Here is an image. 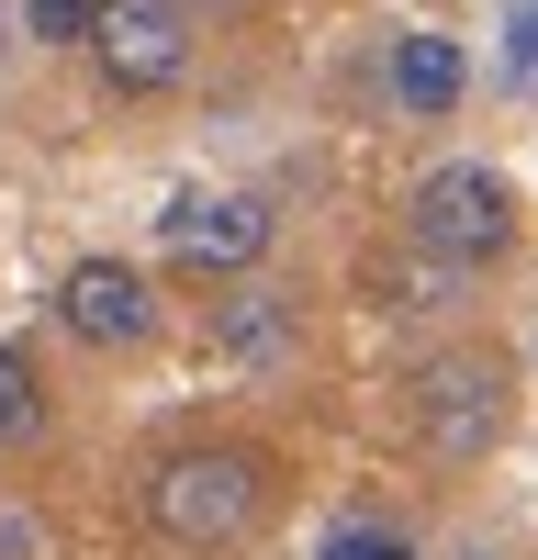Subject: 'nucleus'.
I'll return each instance as SVG.
<instances>
[{
    "label": "nucleus",
    "instance_id": "nucleus-13",
    "mask_svg": "<svg viewBox=\"0 0 538 560\" xmlns=\"http://www.w3.org/2000/svg\"><path fill=\"white\" fill-rule=\"evenodd\" d=\"M0 560H34V527H12V516H0Z\"/></svg>",
    "mask_w": 538,
    "mask_h": 560
},
{
    "label": "nucleus",
    "instance_id": "nucleus-2",
    "mask_svg": "<svg viewBox=\"0 0 538 560\" xmlns=\"http://www.w3.org/2000/svg\"><path fill=\"white\" fill-rule=\"evenodd\" d=\"M516 427V370L493 359V348H448L416 370V438L437 471H471V459H493Z\"/></svg>",
    "mask_w": 538,
    "mask_h": 560
},
{
    "label": "nucleus",
    "instance_id": "nucleus-10",
    "mask_svg": "<svg viewBox=\"0 0 538 560\" xmlns=\"http://www.w3.org/2000/svg\"><path fill=\"white\" fill-rule=\"evenodd\" d=\"M314 560H416V538L382 527V516H348V527H326V549H314Z\"/></svg>",
    "mask_w": 538,
    "mask_h": 560
},
{
    "label": "nucleus",
    "instance_id": "nucleus-7",
    "mask_svg": "<svg viewBox=\"0 0 538 560\" xmlns=\"http://www.w3.org/2000/svg\"><path fill=\"white\" fill-rule=\"evenodd\" d=\"M460 90H471V57H460L448 34H404V45H393V102H404V113H448Z\"/></svg>",
    "mask_w": 538,
    "mask_h": 560
},
{
    "label": "nucleus",
    "instance_id": "nucleus-11",
    "mask_svg": "<svg viewBox=\"0 0 538 560\" xmlns=\"http://www.w3.org/2000/svg\"><path fill=\"white\" fill-rule=\"evenodd\" d=\"M90 23H102V0H23L34 45H90Z\"/></svg>",
    "mask_w": 538,
    "mask_h": 560
},
{
    "label": "nucleus",
    "instance_id": "nucleus-6",
    "mask_svg": "<svg viewBox=\"0 0 538 560\" xmlns=\"http://www.w3.org/2000/svg\"><path fill=\"white\" fill-rule=\"evenodd\" d=\"M168 258L202 269V280L258 269L269 258V202H247V191H179L168 202Z\"/></svg>",
    "mask_w": 538,
    "mask_h": 560
},
{
    "label": "nucleus",
    "instance_id": "nucleus-14",
    "mask_svg": "<svg viewBox=\"0 0 538 560\" xmlns=\"http://www.w3.org/2000/svg\"><path fill=\"white\" fill-rule=\"evenodd\" d=\"M437 560H505V549H482V538H460V549H437Z\"/></svg>",
    "mask_w": 538,
    "mask_h": 560
},
{
    "label": "nucleus",
    "instance_id": "nucleus-1",
    "mask_svg": "<svg viewBox=\"0 0 538 560\" xmlns=\"http://www.w3.org/2000/svg\"><path fill=\"white\" fill-rule=\"evenodd\" d=\"M147 516L168 549H247L258 516H269V459L236 448V438H202V448H168L157 482H147Z\"/></svg>",
    "mask_w": 538,
    "mask_h": 560
},
{
    "label": "nucleus",
    "instance_id": "nucleus-5",
    "mask_svg": "<svg viewBox=\"0 0 538 560\" xmlns=\"http://www.w3.org/2000/svg\"><path fill=\"white\" fill-rule=\"evenodd\" d=\"M57 325H68L79 348H147L157 337V280L124 269V258H79L57 280Z\"/></svg>",
    "mask_w": 538,
    "mask_h": 560
},
{
    "label": "nucleus",
    "instance_id": "nucleus-9",
    "mask_svg": "<svg viewBox=\"0 0 538 560\" xmlns=\"http://www.w3.org/2000/svg\"><path fill=\"white\" fill-rule=\"evenodd\" d=\"M45 427V382H34V359L12 348V359H0V448H23Z\"/></svg>",
    "mask_w": 538,
    "mask_h": 560
},
{
    "label": "nucleus",
    "instance_id": "nucleus-8",
    "mask_svg": "<svg viewBox=\"0 0 538 560\" xmlns=\"http://www.w3.org/2000/svg\"><path fill=\"white\" fill-rule=\"evenodd\" d=\"M292 348H303V314H292V303H269V292H236V303H224V359L269 370V359H292Z\"/></svg>",
    "mask_w": 538,
    "mask_h": 560
},
{
    "label": "nucleus",
    "instance_id": "nucleus-12",
    "mask_svg": "<svg viewBox=\"0 0 538 560\" xmlns=\"http://www.w3.org/2000/svg\"><path fill=\"white\" fill-rule=\"evenodd\" d=\"M516 68L538 79V12H516Z\"/></svg>",
    "mask_w": 538,
    "mask_h": 560
},
{
    "label": "nucleus",
    "instance_id": "nucleus-4",
    "mask_svg": "<svg viewBox=\"0 0 538 560\" xmlns=\"http://www.w3.org/2000/svg\"><path fill=\"white\" fill-rule=\"evenodd\" d=\"M90 57H102L113 90H168L179 68H191V12H179V0H102Z\"/></svg>",
    "mask_w": 538,
    "mask_h": 560
},
{
    "label": "nucleus",
    "instance_id": "nucleus-3",
    "mask_svg": "<svg viewBox=\"0 0 538 560\" xmlns=\"http://www.w3.org/2000/svg\"><path fill=\"white\" fill-rule=\"evenodd\" d=\"M404 236H416L426 258H448V269H482V258H505V247H516V191H505L482 158H448V168L416 179V202H404Z\"/></svg>",
    "mask_w": 538,
    "mask_h": 560
}]
</instances>
